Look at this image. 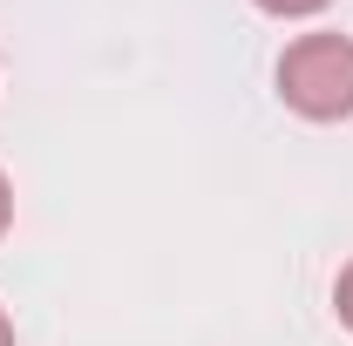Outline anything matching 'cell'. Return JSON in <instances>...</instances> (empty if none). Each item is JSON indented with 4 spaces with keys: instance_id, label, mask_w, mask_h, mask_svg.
<instances>
[{
    "instance_id": "obj_1",
    "label": "cell",
    "mask_w": 353,
    "mask_h": 346,
    "mask_svg": "<svg viewBox=\"0 0 353 346\" xmlns=\"http://www.w3.org/2000/svg\"><path fill=\"white\" fill-rule=\"evenodd\" d=\"M279 95L306 123L353 116V41L347 34H299L279 54Z\"/></svg>"
},
{
    "instance_id": "obj_2",
    "label": "cell",
    "mask_w": 353,
    "mask_h": 346,
    "mask_svg": "<svg viewBox=\"0 0 353 346\" xmlns=\"http://www.w3.org/2000/svg\"><path fill=\"white\" fill-rule=\"evenodd\" d=\"M333 305H340V319L353 326V265L340 272V285H333Z\"/></svg>"
},
{
    "instance_id": "obj_3",
    "label": "cell",
    "mask_w": 353,
    "mask_h": 346,
    "mask_svg": "<svg viewBox=\"0 0 353 346\" xmlns=\"http://www.w3.org/2000/svg\"><path fill=\"white\" fill-rule=\"evenodd\" d=\"M265 14H319V7H326V0H259Z\"/></svg>"
},
{
    "instance_id": "obj_4",
    "label": "cell",
    "mask_w": 353,
    "mask_h": 346,
    "mask_svg": "<svg viewBox=\"0 0 353 346\" xmlns=\"http://www.w3.org/2000/svg\"><path fill=\"white\" fill-rule=\"evenodd\" d=\"M7 217H14V197H7V176H0V231H7Z\"/></svg>"
},
{
    "instance_id": "obj_5",
    "label": "cell",
    "mask_w": 353,
    "mask_h": 346,
    "mask_svg": "<svg viewBox=\"0 0 353 346\" xmlns=\"http://www.w3.org/2000/svg\"><path fill=\"white\" fill-rule=\"evenodd\" d=\"M0 346H14V319L7 312H0Z\"/></svg>"
}]
</instances>
